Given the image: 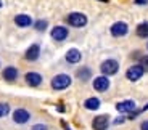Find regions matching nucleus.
<instances>
[{"label":"nucleus","instance_id":"obj_1","mask_svg":"<svg viewBox=\"0 0 148 130\" xmlns=\"http://www.w3.org/2000/svg\"><path fill=\"white\" fill-rule=\"evenodd\" d=\"M53 90H64L71 85V77L68 74H56L50 82Z\"/></svg>","mask_w":148,"mask_h":130},{"label":"nucleus","instance_id":"obj_2","mask_svg":"<svg viewBox=\"0 0 148 130\" xmlns=\"http://www.w3.org/2000/svg\"><path fill=\"white\" fill-rule=\"evenodd\" d=\"M68 24L73 27H84L87 24V16L84 13H69L66 18Z\"/></svg>","mask_w":148,"mask_h":130},{"label":"nucleus","instance_id":"obj_3","mask_svg":"<svg viewBox=\"0 0 148 130\" xmlns=\"http://www.w3.org/2000/svg\"><path fill=\"white\" fill-rule=\"evenodd\" d=\"M100 71L103 76H113L119 71V63L116 60H105L100 66Z\"/></svg>","mask_w":148,"mask_h":130},{"label":"nucleus","instance_id":"obj_4","mask_svg":"<svg viewBox=\"0 0 148 130\" xmlns=\"http://www.w3.org/2000/svg\"><path fill=\"white\" fill-rule=\"evenodd\" d=\"M143 72H145V69L140 64H134V66H130L129 69L126 71V77L129 79L130 82H137L138 79H142Z\"/></svg>","mask_w":148,"mask_h":130},{"label":"nucleus","instance_id":"obj_5","mask_svg":"<svg viewBox=\"0 0 148 130\" xmlns=\"http://www.w3.org/2000/svg\"><path fill=\"white\" fill-rule=\"evenodd\" d=\"M29 119H31V112L27 111V109H23V108H18V109H15L13 111V122H16V124H26V122H29Z\"/></svg>","mask_w":148,"mask_h":130},{"label":"nucleus","instance_id":"obj_6","mask_svg":"<svg viewBox=\"0 0 148 130\" xmlns=\"http://www.w3.org/2000/svg\"><path fill=\"white\" fill-rule=\"evenodd\" d=\"M108 125H110V116H106V114L97 116L92 120V129L93 130H106Z\"/></svg>","mask_w":148,"mask_h":130},{"label":"nucleus","instance_id":"obj_7","mask_svg":"<svg viewBox=\"0 0 148 130\" xmlns=\"http://www.w3.org/2000/svg\"><path fill=\"white\" fill-rule=\"evenodd\" d=\"M135 108H137V104H135L134 100H124V101H119L116 104V109L121 114H130L132 111H135Z\"/></svg>","mask_w":148,"mask_h":130},{"label":"nucleus","instance_id":"obj_8","mask_svg":"<svg viewBox=\"0 0 148 130\" xmlns=\"http://www.w3.org/2000/svg\"><path fill=\"white\" fill-rule=\"evenodd\" d=\"M111 35L113 37H122V35H126L127 31H129V26H127L124 21H118L114 22L113 26H111Z\"/></svg>","mask_w":148,"mask_h":130},{"label":"nucleus","instance_id":"obj_9","mask_svg":"<svg viewBox=\"0 0 148 130\" xmlns=\"http://www.w3.org/2000/svg\"><path fill=\"white\" fill-rule=\"evenodd\" d=\"M93 88L100 93L106 92L110 88V79L106 76H98V77H95L93 79Z\"/></svg>","mask_w":148,"mask_h":130},{"label":"nucleus","instance_id":"obj_10","mask_svg":"<svg viewBox=\"0 0 148 130\" xmlns=\"http://www.w3.org/2000/svg\"><path fill=\"white\" fill-rule=\"evenodd\" d=\"M68 27H64V26H55L52 29V32H50V35H52V39L53 40H56V42H63L64 39L68 37Z\"/></svg>","mask_w":148,"mask_h":130},{"label":"nucleus","instance_id":"obj_11","mask_svg":"<svg viewBox=\"0 0 148 130\" xmlns=\"http://www.w3.org/2000/svg\"><path fill=\"white\" fill-rule=\"evenodd\" d=\"M39 55H40V47H39L37 44H32L29 48L26 50V53H24V58H26L27 61H36L37 58H39Z\"/></svg>","mask_w":148,"mask_h":130},{"label":"nucleus","instance_id":"obj_12","mask_svg":"<svg viewBox=\"0 0 148 130\" xmlns=\"http://www.w3.org/2000/svg\"><path fill=\"white\" fill-rule=\"evenodd\" d=\"M24 79H26V84L31 87H39L42 84V76L39 72H27Z\"/></svg>","mask_w":148,"mask_h":130},{"label":"nucleus","instance_id":"obj_13","mask_svg":"<svg viewBox=\"0 0 148 130\" xmlns=\"http://www.w3.org/2000/svg\"><path fill=\"white\" fill-rule=\"evenodd\" d=\"M15 24L18 27H29L31 24H32V19H31L29 15L21 13V15H16L15 16Z\"/></svg>","mask_w":148,"mask_h":130},{"label":"nucleus","instance_id":"obj_14","mask_svg":"<svg viewBox=\"0 0 148 130\" xmlns=\"http://www.w3.org/2000/svg\"><path fill=\"white\" fill-rule=\"evenodd\" d=\"M81 58H82V55L77 48H71L66 52V61L69 64H77L81 61Z\"/></svg>","mask_w":148,"mask_h":130},{"label":"nucleus","instance_id":"obj_15","mask_svg":"<svg viewBox=\"0 0 148 130\" xmlns=\"http://www.w3.org/2000/svg\"><path fill=\"white\" fill-rule=\"evenodd\" d=\"M2 77H3L5 80H8V82H13L16 77H18V69H16L15 66H7L3 69V72H2Z\"/></svg>","mask_w":148,"mask_h":130},{"label":"nucleus","instance_id":"obj_16","mask_svg":"<svg viewBox=\"0 0 148 130\" xmlns=\"http://www.w3.org/2000/svg\"><path fill=\"white\" fill-rule=\"evenodd\" d=\"M76 76H77V79L81 82H87L90 77H92V69L87 67V66H82V67H79V69L76 71Z\"/></svg>","mask_w":148,"mask_h":130},{"label":"nucleus","instance_id":"obj_17","mask_svg":"<svg viewBox=\"0 0 148 130\" xmlns=\"http://www.w3.org/2000/svg\"><path fill=\"white\" fill-rule=\"evenodd\" d=\"M84 108L89 109V111H97V109L100 108V100L95 97L92 98H87V100L84 101Z\"/></svg>","mask_w":148,"mask_h":130},{"label":"nucleus","instance_id":"obj_18","mask_svg":"<svg viewBox=\"0 0 148 130\" xmlns=\"http://www.w3.org/2000/svg\"><path fill=\"white\" fill-rule=\"evenodd\" d=\"M135 32H137L138 37L147 39L148 37V22H140L137 26V29H135Z\"/></svg>","mask_w":148,"mask_h":130},{"label":"nucleus","instance_id":"obj_19","mask_svg":"<svg viewBox=\"0 0 148 130\" xmlns=\"http://www.w3.org/2000/svg\"><path fill=\"white\" fill-rule=\"evenodd\" d=\"M8 112H10V104L8 103H0V117L8 116Z\"/></svg>","mask_w":148,"mask_h":130},{"label":"nucleus","instance_id":"obj_20","mask_svg":"<svg viewBox=\"0 0 148 130\" xmlns=\"http://www.w3.org/2000/svg\"><path fill=\"white\" fill-rule=\"evenodd\" d=\"M34 26H36V29L37 31H45L47 29V26H48V22L45 21V19H39V21H36V24H34Z\"/></svg>","mask_w":148,"mask_h":130},{"label":"nucleus","instance_id":"obj_21","mask_svg":"<svg viewBox=\"0 0 148 130\" xmlns=\"http://www.w3.org/2000/svg\"><path fill=\"white\" fill-rule=\"evenodd\" d=\"M140 66L143 67L145 71H148V55L140 56Z\"/></svg>","mask_w":148,"mask_h":130},{"label":"nucleus","instance_id":"obj_22","mask_svg":"<svg viewBox=\"0 0 148 130\" xmlns=\"http://www.w3.org/2000/svg\"><path fill=\"white\" fill-rule=\"evenodd\" d=\"M31 130H48V127L45 124H36V125H32Z\"/></svg>","mask_w":148,"mask_h":130},{"label":"nucleus","instance_id":"obj_23","mask_svg":"<svg viewBox=\"0 0 148 130\" xmlns=\"http://www.w3.org/2000/svg\"><path fill=\"white\" fill-rule=\"evenodd\" d=\"M140 130H148V120H143L140 124Z\"/></svg>","mask_w":148,"mask_h":130},{"label":"nucleus","instance_id":"obj_24","mask_svg":"<svg viewBox=\"0 0 148 130\" xmlns=\"http://www.w3.org/2000/svg\"><path fill=\"white\" fill-rule=\"evenodd\" d=\"M124 120H126V117H119V119L114 120V125H119V124H122Z\"/></svg>","mask_w":148,"mask_h":130},{"label":"nucleus","instance_id":"obj_25","mask_svg":"<svg viewBox=\"0 0 148 130\" xmlns=\"http://www.w3.org/2000/svg\"><path fill=\"white\" fill-rule=\"evenodd\" d=\"M135 3H137V5H147L148 0H135Z\"/></svg>","mask_w":148,"mask_h":130},{"label":"nucleus","instance_id":"obj_26","mask_svg":"<svg viewBox=\"0 0 148 130\" xmlns=\"http://www.w3.org/2000/svg\"><path fill=\"white\" fill-rule=\"evenodd\" d=\"M61 124H63V127H64V130H71V129H69V127H68V125H66V124H64V122H61Z\"/></svg>","mask_w":148,"mask_h":130},{"label":"nucleus","instance_id":"obj_27","mask_svg":"<svg viewBox=\"0 0 148 130\" xmlns=\"http://www.w3.org/2000/svg\"><path fill=\"white\" fill-rule=\"evenodd\" d=\"M142 111H148V104H145V106H143V109H142Z\"/></svg>","mask_w":148,"mask_h":130},{"label":"nucleus","instance_id":"obj_28","mask_svg":"<svg viewBox=\"0 0 148 130\" xmlns=\"http://www.w3.org/2000/svg\"><path fill=\"white\" fill-rule=\"evenodd\" d=\"M0 8H2V0H0Z\"/></svg>","mask_w":148,"mask_h":130},{"label":"nucleus","instance_id":"obj_29","mask_svg":"<svg viewBox=\"0 0 148 130\" xmlns=\"http://www.w3.org/2000/svg\"><path fill=\"white\" fill-rule=\"evenodd\" d=\"M100 2H108V0H100Z\"/></svg>","mask_w":148,"mask_h":130},{"label":"nucleus","instance_id":"obj_30","mask_svg":"<svg viewBox=\"0 0 148 130\" xmlns=\"http://www.w3.org/2000/svg\"><path fill=\"white\" fill-rule=\"evenodd\" d=\"M147 48H148V45H147Z\"/></svg>","mask_w":148,"mask_h":130}]
</instances>
